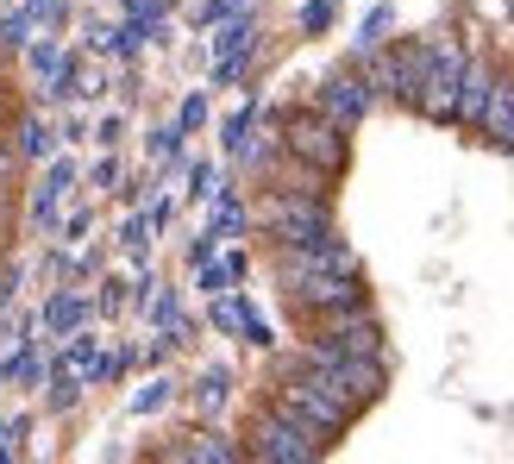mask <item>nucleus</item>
Instances as JSON below:
<instances>
[{"instance_id":"nucleus-1","label":"nucleus","mask_w":514,"mask_h":464,"mask_svg":"<svg viewBox=\"0 0 514 464\" xmlns=\"http://www.w3.org/2000/svg\"><path fill=\"white\" fill-rule=\"evenodd\" d=\"M245 458H257V464H314V458H326L333 452V439H326L320 427H308V421H295V414H283L270 396L251 408V421H245Z\"/></svg>"},{"instance_id":"nucleus-2","label":"nucleus","mask_w":514,"mask_h":464,"mask_svg":"<svg viewBox=\"0 0 514 464\" xmlns=\"http://www.w3.org/2000/svg\"><path fill=\"white\" fill-rule=\"evenodd\" d=\"M257 226H264L270 245H314L333 232V207L326 195H289V189H270L257 201Z\"/></svg>"},{"instance_id":"nucleus-3","label":"nucleus","mask_w":514,"mask_h":464,"mask_svg":"<svg viewBox=\"0 0 514 464\" xmlns=\"http://www.w3.org/2000/svg\"><path fill=\"white\" fill-rule=\"evenodd\" d=\"M276 132H283V151H289V157H301V164H314V170H326V176H339L345 157H352V138H345V126L326 120L320 107L283 113V120H276Z\"/></svg>"},{"instance_id":"nucleus-4","label":"nucleus","mask_w":514,"mask_h":464,"mask_svg":"<svg viewBox=\"0 0 514 464\" xmlns=\"http://www.w3.org/2000/svg\"><path fill=\"white\" fill-rule=\"evenodd\" d=\"M295 364H308L314 377L333 389L339 402H352V408H370L389 389L383 358H345V352H308V345H295Z\"/></svg>"},{"instance_id":"nucleus-5","label":"nucleus","mask_w":514,"mask_h":464,"mask_svg":"<svg viewBox=\"0 0 514 464\" xmlns=\"http://www.w3.org/2000/svg\"><path fill=\"white\" fill-rule=\"evenodd\" d=\"M276 283H283L289 314H301V320L370 301V289H364V276H358V270H301V276H276Z\"/></svg>"},{"instance_id":"nucleus-6","label":"nucleus","mask_w":514,"mask_h":464,"mask_svg":"<svg viewBox=\"0 0 514 464\" xmlns=\"http://www.w3.org/2000/svg\"><path fill=\"white\" fill-rule=\"evenodd\" d=\"M464 63H471V57H464L458 38H433V44H427V76H420V95H414V113H420V120H452Z\"/></svg>"},{"instance_id":"nucleus-7","label":"nucleus","mask_w":514,"mask_h":464,"mask_svg":"<svg viewBox=\"0 0 514 464\" xmlns=\"http://www.w3.org/2000/svg\"><path fill=\"white\" fill-rule=\"evenodd\" d=\"M420 76H427V38L395 44V51L370 57V69H364L370 95H389V101H402V107H414V95H420Z\"/></svg>"},{"instance_id":"nucleus-8","label":"nucleus","mask_w":514,"mask_h":464,"mask_svg":"<svg viewBox=\"0 0 514 464\" xmlns=\"http://www.w3.org/2000/svg\"><path fill=\"white\" fill-rule=\"evenodd\" d=\"M370 101H377V95H370V82L358 76V69H333V76L320 82V95H314V107L326 113V120H339L345 132L370 113Z\"/></svg>"},{"instance_id":"nucleus-9","label":"nucleus","mask_w":514,"mask_h":464,"mask_svg":"<svg viewBox=\"0 0 514 464\" xmlns=\"http://www.w3.org/2000/svg\"><path fill=\"white\" fill-rule=\"evenodd\" d=\"M489 88H496V63H489V57H471V63H464V76H458L452 126H477V120H483V101H489Z\"/></svg>"},{"instance_id":"nucleus-10","label":"nucleus","mask_w":514,"mask_h":464,"mask_svg":"<svg viewBox=\"0 0 514 464\" xmlns=\"http://www.w3.org/2000/svg\"><path fill=\"white\" fill-rule=\"evenodd\" d=\"M477 132L496 138V145H514V69H496V88H489V101H483Z\"/></svg>"},{"instance_id":"nucleus-11","label":"nucleus","mask_w":514,"mask_h":464,"mask_svg":"<svg viewBox=\"0 0 514 464\" xmlns=\"http://www.w3.org/2000/svg\"><path fill=\"white\" fill-rule=\"evenodd\" d=\"M251 51H257V26H251V19H232V26L220 32V69H214V76L220 82H239Z\"/></svg>"},{"instance_id":"nucleus-12","label":"nucleus","mask_w":514,"mask_h":464,"mask_svg":"<svg viewBox=\"0 0 514 464\" xmlns=\"http://www.w3.org/2000/svg\"><path fill=\"white\" fill-rule=\"evenodd\" d=\"M163 458H201V464H239L245 458V446L239 439H226V433H189L182 446H170Z\"/></svg>"},{"instance_id":"nucleus-13","label":"nucleus","mask_w":514,"mask_h":464,"mask_svg":"<svg viewBox=\"0 0 514 464\" xmlns=\"http://www.w3.org/2000/svg\"><path fill=\"white\" fill-rule=\"evenodd\" d=\"M13 157H32V164H38V157H51V132H44L38 120H26V126H19V145H13Z\"/></svg>"},{"instance_id":"nucleus-14","label":"nucleus","mask_w":514,"mask_h":464,"mask_svg":"<svg viewBox=\"0 0 514 464\" xmlns=\"http://www.w3.org/2000/svg\"><path fill=\"white\" fill-rule=\"evenodd\" d=\"M82 314H88V308H82V301H76V295H57V301H51V308H44V320H51V327H57V333H69V327H82Z\"/></svg>"},{"instance_id":"nucleus-15","label":"nucleus","mask_w":514,"mask_h":464,"mask_svg":"<svg viewBox=\"0 0 514 464\" xmlns=\"http://www.w3.org/2000/svg\"><path fill=\"white\" fill-rule=\"evenodd\" d=\"M333 13H339V0H308V7H301V32H326Z\"/></svg>"},{"instance_id":"nucleus-16","label":"nucleus","mask_w":514,"mask_h":464,"mask_svg":"<svg viewBox=\"0 0 514 464\" xmlns=\"http://www.w3.org/2000/svg\"><path fill=\"white\" fill-rule=\"evenodd\" d=\"M226 396H232V377H226V370H214V377L201 383V414H214V408H220Z\"/></svg>"},{"instance_id":"nucleus-17","label":"nucleus","mask_w":514,"mask_h":464,"mask_svg":"<svg viewBox=\"0 0 514 464\" xmlns=\"http://www.w3.org/2000/svg\"><path fill=\"white\" fill-rule=\"evenodd\" d=\"M245 314H251L245 301H220V308H214V327H226V333H239V327H245Z\"/></svg>"},{"instance_id":"nucleus-18","label":"nucleus","mask_w":514,"mask_h":464,"mask_svg":"<svg viewBox=\"0 0 514 464\" xmlns=\"http://www.w3.org/2000/svg\"><path fill=\"white\" fill-rule=\"evenodd\" d=\"M201 120H207V101H201V95H189V101H182V113H176V132H195Z\"/></svg>"},{"instance_id":"nucleus-19","label":"nucleus","mask_w":514,"mask_h":464,"mask_svg":"<svg viewBox=\"0 0 514 464\" xmlns=\"http://www.w3.org/2000/svg\"><path fill=\"white\" fill-rule=\"evenodd\" d=\"M383 32H389V7H377V13L364 19V51H377V44H383Z\"/></svg>"},{"instance_id":"nucleus-20","label":"nucleus","mask_w":514,"mask_h":464,"mask_svg":"<svg viewBox=\"0 0 514 464\" xmlns=\"http://www.w3.org/2000/svg\"><path fill=\"white\" fill-rule=\"evenodd\" d=\"M163 402H170V383H151V389H138V414H151V408H163Z\"/></svg>"},{"instance_id":"nucleus-21","label":"nucleus","mask_w":514,"mask_h":464,"mask_svg":"<svg viewBox=\"0 0 514 464\" xmlns=\"http://www.w3.org/2000/svg\"><path fill=\"white\" fill-rule=\"evenodd\" d=\"M232 13H239V0H207V7H201V26H214V19H232Z\"/></svg>"},{"instance_id":"nucleus-22","label":"nucleus","mask_w":514,"mask_h":464,"mask_svg":"<svg viewBox=\"0 0 514 464\" xmlns=\"http://www.w3.org/2000/svg\"><path fill=\"white\" fill-rule=\"evenodd\" d=\"M207 258H214V232H207V239H195V245H189V264H207Z\"/></svg>"},{"instance_id":"nucleus-23","label":"nucleus","mask_w":514,"mask_h":464,"mask_svg":"<svg viewBox=\"0 0 514 464\" xmlns=\"http://www.w3.org/2000/svg\"><path fill=\"white\" fill-rule=\"evenodd\" d=\"M13 289H19V270H0V308L13 301Z\"/></svg>"},{"instance_id":"nucleus-24","label":"nucleus","mask_w":514,"mask_h":464,"mask_svg":"<svg viewBox=\"0 0 514 464\" xmlns=\"http://www.w3.org/2000/svg\"><path fill=\"white\" fill-rule=\"evenodd\" d=\"M7 232H13V201L0 195V245H7Z\"/></svg>"},{"instance_id":"nucleus-25","label":"nucleus","mask_w":514,"mask_h":464,"mask_svg":"<svg viewBox=\"0 0 514 464\" xmlns=\"http://www.w3.org/2000/svg\"><path fill=\"white\" fill-rule=\"evenodd\" d=\"M13 164H19V157H13L7 145H0V182H13Z\"/></svg>"},{"instance_id":"nucleus-26","label":"nucleus","mask_w":514,"mask_h":464,"mask_svg":"<svg viewBox=\"0 0 514 464\" xmlns=\"http://www.w3.org/2000/svg\"><path fill=\"white\" fill-rule=\"evenodd\" d=\"M0 113H7V88H0Z\"/></svg>"}]
</instances>
